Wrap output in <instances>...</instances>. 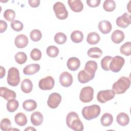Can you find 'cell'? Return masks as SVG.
I'll return each mask as SVG.
<instances>
[{"mask_svg":"<svg viewBox=\"0 0 131 131\" xmlns=\"http://www.w3.org/2000/svg\"><path fill=\"white\" fill-rule=\"evenodd\" d=\"M71 39L75 43L81 42L83 39V33L79 30L74 31L71 34Z\"/></svg>","mask_w":131,"mask_h":131,"instance_id":"30","label":"cell"},{"mask_svg":"<svg viewBox=\"0 0 131 131\" xmlns=\"http://www.w3.org/2000/svg\"><path fill=\"white\" fill-rule=\"evenodd\" d=\"M120 53L125 56L131 55V42L127 41L122 45L120 48Z\"/></svg>","mask_w":131,"mask_h":131,"instance_id":"32","label":"cell"},{"mask_svg":"<svg viewBox=\"0 0 131 131\" xmlns=\"http://www.w3.org/2000/svg\"><path fill=\"white\" fill-rule=\"evenodd\" d=\"M130 17V15L125 12L121 16L117 17L116 21L117 26L122 28H126L128 27L131 24Z\"/></svg>","mask_w":131,"mask_h":131,"instance_id":"11","label":"cell"},{"mask_svg":"<svg viewBox=\"0 0 131 131\" xmlns=\"http://www.w3.org/2000/svg\"><path fill=\"white\" fill-rule=\"evenodd\" d=\"M31 122L34 126H39L41 125L43 120L42 114L39 112H34L31 115Z\"/></svg>","mask_w":131,"mask_h":131,"instance_id":"20","label":"cell"},{"mask_svg":"<svg viewBox=\"0 0 131 131\" xmlns=\"http://www.w3.org/2000/svg\"><path fill=\"white\" fill-rule=\"evenodd\" d=\"M59 82L60 84L66 88L70 86L73 83V76L68 72H63L59 76Z\"/></svg>","mask_w":131,"mask_h":131,"instance_id":"12","label":"cell"},{"mask_svg":"<svg viewBox=\"0 0 131 131\" xmlns=\"http://www.w3.org/2000/svg\"><path fill=\"white\" fill-rule=\"evenodd\" d=\"M18 106V101L15 99H12L8 101L7 103V109L8 112L13 113L17 110Z\"/></svg>","mask_w":131,"mask_h":131,"instance_id":"31","label":"cell"},{"mask_svg":"<svg viewBox=\"0 0 131 131\" xmlns=\"http://www.w3.org/2000/svg\"><path fill=\"white\" fill-rule=\"evenodd\" d=\"M54 39L55 42L57 44L62 45L66 42L67 40V37L66 35L63 33L58 32L55 35Z\"/></svg>","mask_w":131,"mask_h":131,"instance_id":"34","label":"cell"},{"mask_svg":"<svg viewBox=\"0 0 131 131\" xmlns=\"http://www.w3.org/2000/svg\"><path fill=\"white\" fill-rule=\"evenodd\" d=\"M15 123L19 126H24L27 123L28 120L26 115L23 113H18L14 117Z\"/></svg>","mask_w":131,"mask_h":131,"instance_id":"27","label":"cell"},{"mask_svg":"<svg viewBox=\"0 0 131 131\" xmlns=\"http://www.w3.org/2000/svg\"><path fill=\"white\" fill-rule=\"evenodd\" d=\"M98 27L100 31L104 34L110 33L112 29L111 23L109 21L106 20L100 21L98 24Z\"/></svg>","mask_w":131,"mask_h":131,"instance_id":"19","label":"cell"},{"mask_svg":"<svg viewBox=\"0 0 131 131\" xmlns=\"http://www.w3.org/2000/svg\"><path fill=\"white\" fill-rule=\"evenodd\" d=\"M40 70V66L38 63L30 64L23 69V73L26 75H32L37 73Z\"/></svg>","mask_w":131,"mask_h":131,"instance_id":"16","label":"cell"},{"mask_svg":"<svg viewBox=\"0 0 131 131\" xmlns=\"http://www.w3.org/2000/svg\"><path fill=\"white\" fill-rule=\"evenodd\" d=\"M5 73H6V71H5V68L2 67V66H1V74H0V77L1 78H3L4 76H5Z\"/></svg>","mask_w":131,"mask_h":131,"instance_id":"46","label":"cell"},{"mask_svg":"<svg viewBox=\"0 0 131 131\" xmlns=\"http://www.w3.org/2000/svg\"><path fill=\"white\" fill-rule=\"evenodd\" d=\"M103 8L106 12H112L116 8V3L113 0H105L103 4Z\"/></svg>","mask_w":131,"mask_h":131,"instance_id":"33","label":"cell"},{"mask_svg":"<svg viewBox=\"0 0 131 131\" xmlns=\"http://www.w3.org/2000/svg\"><path fill=\"white\" fill-rule=\"evenodd\" d=\"M100 40L99 35L95 32L89 33L86 37V41L88 43L91 45H94L98 43Z\"/></svg>","mask_w":131,"mask_h":131,"instance_id":"25","label":"cell"},{"mask_svg":"<svg viewBox=\"0 0 131 131\" xmlns=\"http://www.w3.org/2000/svg\"><path fill=\"white\" fill-rule=\"evenodd\" d=\"M46 53L50 57L55 58L59 54V49L55 46H50L47 48Z\"/></svg>","mask_w":131,"mask_h":131,"instance_id":"35","label":"cell"},{"mask_svg":"<svg viewBox=\"0 0 131 131\" xmlns=\"http://www.w3.org/2000/svg\"><path fill=\"white\" fill-rule=\"evenodd\" d=\"M87 54L90 57L99 58L102 54V51L98 47H93L89 49Z\"/></svg>","mask_w":131,"mask_h":131,"instance_id":"29","label":"cell"},{"mask_svg":"<svg viewBox=\"0 0 131 131\" xmlns=\"http://www.w3.org/2000/svg\"><path fill=\"white\" fill-rule=\"evenodd\" d=\"M101 112L100 107L97 104H93L84 107L81 111L83 117L87 120H91L97 118Z\"/></svg>","mask_w":131,"mask_h":131,"instance_id":"3","label":"cell"},{"mask_svg":"<svg viewBox=\"0 0 131 131\" xmlns=\"http://www.w3.org/2000/svg\"><path fill=\"white\" fill-rule=\"evenodd\" d=\"M3 15L6 20L9 21H12L15 17V12L14 10L8 9L4 11Z\"/></svg>","mask_w":131,"mask_h":131,"instance_id":"39","label":"cell"},{"mask_svg":"<svg viewBox=\"0 0 131 131\" xmlns=\"http://www.w3.org/2000/svg\"><path fill=\"white\" fill-rule=\"evenodd\" d=\"M94 75H91L86 72L84 69L80 71L77 75L78 80L81 83H85L92 80L94 78Z\"/></svg>","mask_w":131,"mask_h":131,"instance_id":"18","label":"cell"},{"mask_svg":"<svg viewBox=\"0 0 131 131\" xmlns=\"http://www.w3.org/2000/svg\"><path fill=\"white\" fill-rule=\"evenodd\" d=\"M54 84L55 81L54 78L51 76H48L39 81L38 86L42 90L47 91L52 89Z\"/></svg>","mask_w":131,"mask_h":131,"instance_id":"9","label":"cell"},{"mask_svg":"<svg viewBox=\"0 0 131 131\" xmlns=\"http://www.w3.org/2000/svg\"><path fill=\"white\" fill-rule=\"evenodd\" d=\"M94 98V89L92 87L88 86L83 88L79 94V99L83 103L91 102Z\"/></svg>","mask_w":131,"mask_h":131,"instance_id":"7","label":"cell"},{"mask_svg":"<svg viewBox=\"0 0 131 131\" xmlns=\"http://www.w3.org/2000/svg\"><path fill=\"white\" fill-rule=\"evenodd\" d=\"M124 37L125 35L123 31L119 30H116L113 32L111 35V39L114 43L118 44L124 40Z\"/></svg>","mask_w":131,"mask_h":131,"instance_id":"21","label":"cell"},{"mask_svg":"<svg viewBox=\"0 0 131 131\" xmlns=\"http://www.w3.org/2000/svg\"><path fill=\"white\" fill-rule=\"evenodd\" d=\"M37 104L35 101L32 99H28L24 101L23 103V108L27 112H32L37 107Z\"/></svg>","mask_w":131,"mask_h":131,"instance_id":"26","label":"cell"},{"mask_svg":"<svg viewBox=\"0 0 131 131\" xmlns=\"http://www.w3.org/2000/svg\"><path fill=\"white\" fill-rule=\"evenodd\" d=\"M66 124L70 128L75 131H81L84 129L82 122L75 112L68 113L66 117Z\"/></svg>","mask_w":131,"mask_h":131,"instance_id":"1","label":"cell"},{"mask_svg":"<svg viewBox=\"0 0 131 131\" xmlns=\"http://www.w3.org/2000/svg\"><path fill=\"white\" fill-rule=\"evenodd\" d=\"M33 89V83L31 80L26 78L21 83V90L25 93H30Z\"/></svg>","mask_w":131,"mask_h":131,"instance_id":"24","label":"cell"},{"mask_svg":"<svg viewBox=\"0 0 131 131\" xmlns=\"http://www.w3.org/2000/svg\"><path fill=\"white\" fill-rule=\"evenodd\" d=\"M61 99V96L59 93H53L48 97L47 104L51 108H56L60 103Z\"/></svg>","mask_w":131,"mask_h":131,"instance_id":"10","label":"cell"},{"mask_svg":"<svg viewBox=\"0 0 131 131\" xmlns=\"http://www.w3.org/2000/svg\"><path fill=\"white\" fill-rule=\"evenodd\" d=\"M130 85V80L129 78L122 76L116 81L112 86V90L117 94L124 93Z\"/></svg>","mask_w":131,"mask_h":131,"instance_id":"2","label":"cell"},{"mask_svg":"<svg viewBox=\"0 0 131 131\" xmlns=\"http://www.w3.org/2000/svg\"><path fill=\"white\" fill-rule=\"evenodd\" d=\"M14 43L17 48L19 49L24 48L28 44V38L24 34L18 35L15 38Z\"/></svg>","mask_w":131,"mask_h":131,"instance_id":"14","label":"cell"},{"mask_svg":"<svg viewBox=\"0 0 131 131\" xmlns=\"http://www.w3.org/2000/svg\"><path fill=\"white\" fill-rule=\"evenodd\" d=\"M0 95L7 101L15 99L16 97V94L14 91L3 86L0 88Z\"/></svg>","mask_w":131,"mask_h":131,"instance_id":"13","label":"cell"},{"mask_svg":"<svg viewBox=\"0 0 131 131\" xmlns=\"http://www.w3.org/2000/svg\"><path fill=\"white\" fill-rule=\"evenodd\" d=\"M68 5L74 12H80L83 9V5L80 0H68Z\"/></svg>","mask_w":131,"mask_h":131,"instance_id":"15","label":"cell"},{"mask_svg":"<svg viewBox=\"0 0 131 131\" xmlns=\"http://www.w3.org/2000/svg\"><path fill=\"white\" fill-rule=\"evenodd\" d=\"M28 3L31 7L36 8L39 6L40 1L39 0H29Z\"/></svg>","mask_w":131,"mask_h":131,"instance_id":"45","label":"cell"},{"mask_svg":"<svg viewBox=\"0 0 131 131\" xmlns=\"http://www.w3.org/2000/svg\"><path fill=\"white\" fill-rule=\"evenodd\" d=\"M113 121V117L112 114L106 113H104L100 119L101 124L103 126H110Z\"/></svg>","mask_w":131,"mask_h":131,"instance_id":"28","label":"cell"},{"mask_svg":"<svg viewBox=\"0 0 131 131\" xmlns=\"http://www.w3.org/2000/svg\"><path fill=\"white\" fill-rule=\"evenodd\" d=\"M7 80L8 84L11 86H16L19 84L20 78L19 71L17 68L11 67L9 69Z\"/></svg>","mask_w":131,"mask_h":131,"instance_id":"4","label":"cell"},{"mask_svg":"<svg viewBox=\"0 0 131 131\" xmlns=\"http://www.w3.org/2000/svg\"><path fill=\"white\" fill-rule=\"evenodd\" d=\"M115 92L112 90H106L100 91L97 95V100L101 103H104L107 101L113 99L115 96Z\"/></svg>","mask_w":131,"mask_h":131,"instance_id":"8","label":"cell"},{"mask_svg":"<svg viewBox=\"0 0 131 131\" xmlns=\"http://www.w3.org/2000/svg\"><path fill=\"white\" fill-rule=\"evenodd\" d=\"M10 25L11 28L13 30L17 32L21 31L24 28L23 24L18 20H14L13 21H11Z\"/></svg>","mask_w":131,"mask_h":131,"instance_id":"41","label":"cell"},{"mask_svg":"<svg viewBox=\"0 0 131 131\" xmlns=\"http://www.w3.org/2000/svg\"><path fill=\"white\" fill-rule=\"evenodd\" d=\"M113 57L111 56H104L101 60V66L103 70L104 71H109L110 62Z\"/></svg>","mask_w":131,"mask_h":131,"instance_id":"40","label":"cell"},{"mask_svg":"<svg viewBox=\"0 0 131 131\" xmlns=\"http://www.w3.org/2000/svg\"><path fill=\"white\" fill-rule=\"evenodd\" d=\"M125 63L124 59L120 56H115L112 57L109 64V70L113 72H119Z\"/></svg>","mask_w":131,"mask_h":131,"instance_id":"5","label":"cell"},{"mask_svg":"<svg viewBox=\"0 0 131 131\" xmlns=\"http://www.w3.org/2000/svg\"><path fill=\"white\" fill-rule=\"evenodd\" d=\"M97 63L95 61L89 60L85 64L84 70L91 75L95 76L96 71L97 70Z\"/></svg>","mask_w":131,"mask_h":131,"instance_id":"22","label":"cell"},{"mask_svg":"<svg viewBox=\"0 0 131 131\" xmlns=\"http://www.w3.org/2000/svg\"><path fill=\"white\" fill-rule=\"evenodd\" d=\"M67 66L70 70L75 71L79 68L80 66V61L77 57H70L67 61Z\"/></svg>","mask_w":131,"mask_h":131,"instance_id":"17","label":"cell"},{"mask_svg":"<svg viewBox=\"0 0 131 131\" xmlns=\"http://www.w3.org/2000/svg\"><path fill=\"white\" fill-rule=\"evenodd\" d=\"M116 120L120 125L125 126L129 123V118L127 114L124 112H121L117 115Z\"/></svg>","mask_w":131,"mask_h":131,"instance_id":"23","label":"cell"},{"mask_svg":"<svg viewBox=\"0 0 131 131\" xmlns=\"http://www.w3.org/2000/svg\"><path fill=\"white\" fill-rule=\"evenodd\" d=\"M15 60L17 63L22 64L27 61V56L23 52H18L15 55Z\"/></svg>","mask_w":131,"mask_h":131,"instance_id":"36","label":"cell"},{"mask_svg":"<svg viewBox=\"0 0 131 131\" xmlns=\"http://www.w3.org/2000/svg\"><path fill=\"white\" fill-rule=\"evenodd\" d=\"M41 51L37 48L33 49L30 52V57L34 61H38L41 59Z\"/></svg>","mask_w":131,"mask_h":131,"instance_id":"42","label":"cell"},{"mask_svg":"<svg viewBox=\"0 0 131 131\" xmlns=\"http://www.w3.org/2000/svg\"><path fill=\"white\" fill-rule=\"evenodd\" d=\"M53 10L56 17L59 19H65L68 16V12L64 5L61 2H56L53 5Z\"/></svg>","mask_w":131,"mask_h":131,"instance_id":"6","label":"cell"},{"mask_svg":"<svg viewBox=\"0 0 131 131\" xmlns=\"http://www.w3.org/2000/svg\"><path fill=\"white\" fill-rule=\"evenodd\" d=\"M30 37L32 41L35 42L38 41L42 37V33L40 30L38 29H34L31 31Z\"/></svg>","mask_w":131,"mask_h":131,"instance_id":"37","label":"cell"},{"mask_svg":"<svg viewBox=\"0 0 131 131\" xmlns=\"http://www.w3.org/2000/svg\"><path fill=\"white\" fill-rule=\"evenodd\" d=\"M36 130V129L31 127V126H29V127H27L25 129V130Z\"/></svg>","mask_w":131,"mask_h":131,"instance_id":"47","label":"cell"},{"mask_svg":"<svg viewBox=\"0 0 131 131\" xmlns=\"http://www.w3.org/2000/svg\"><path fill=\"white\" fill-rule=\"evenodd\" d=\"M1 129L3 131L10 130L11 129V122L7 118L3 119L1 121Z\"/></svg>","mask_w":131,"mask_h":131,"instance_id":"38","label":"cell"},{"mask_svg":"<svg viewBox=\"0 0 131 131\" xmlns=\"http://www.w3.org/2000/svg\"><path fill=\"white\" fill-rule=\"evenodd\" d=\"M7 23L5 21L1 19L0 20V32L1 33H3L7 30Z\"/></svg>","mask_w":131,"mask_h":131,"instance_id":"44","label":"cell"},{"mask_svg":"<svg viewBox=\"0 0 131 131\" xmlns=\"http://www.w3.org/2000/svg\"><path fill=\"white\" fill-rule=\"evenodd\" d=\"M87 5L92 8L98 7L101 2L100 0H88L86 1Z\"/></svg>","mask_w":131,"mask_h":131,"instance_id":"43","label":"cell"}]
</instances>
